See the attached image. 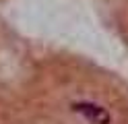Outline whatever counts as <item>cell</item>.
Wrapping results in <instances>:
<instances>
[{
  "label": "cell",
  "mask_w": 128,
  "mask_h": 124,
  "mask_svg": "<svg viewBox=\"0 0 128 124\" xmlns=\"http://www.w3.org/2000/svg\"><path fill=\"white\" fill-rule=\"evenodd\" d=\"M72 110L78 112V114H83L87 120H91L95 124H110V120H112L110 114L103 110V107L95 105V103H74Z\"/></svg>",
  "instance_id": "1"
}]
</instances>
